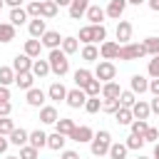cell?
Segmentation results:
<instances>
[{
  "instance_id": "1",
  "label": "cell",
  "mask_w": 159,
  "mask_h": 159,
  "mask_svg": "<svg viewBox=\"0 0 159 159\" xmlns=\"http://www.w3.org/2000/svg\"><path fill=\"white\" fill-rule=\"evenodd\" d=\"M47 62H50V72L57 75V77H65V75L70 72V60H67V55H65L60 47H57V50H50Z\"/></svg>"
},
{
  "instance_id": "2",
  "label": "cell",
  "mask_w": 159,
  "mask_h": 159,
  "mask_svg": "<svg viewBox=\"0 0 159 159\" xmlns=\"http://www.w3.org/2000/svg\"><path fill=\"white\" fill-rule=\"evenodd\" d=\"M109 147H112V134H109L107 129L94 132V137H92V142H89V152H92L94 157H104V154L109 152Z\"/></svg>"
},
{
  "instance_id": "3",
  "label": "cell",
  "mask_w": 159,
  "mask_h": 159,
  "mask_svg": "<svg viewBox=\"0 0 159 159\" xmlns=\"http://www.w3.org/2000/svg\"><path fill=\"white\" fill-rule=\"evenodd\" d=\"M144 55H147V50H144L142 42H127V45H119V55H117V60L132 62V60H139V57H144Z\"/></svg>"
},
{
  "instance_id": "4",
  "label": "cell",
  "mask_w": 159,
  "mask_h": 159,
  "mask_svg": "<svg viewBox=\"0 0 159 159\" xmlns=\"http://www.w3.org/2000/svg\"><path fill=\"white\" fill-rule=\"evenodd\" d=\"M114 77H117V67H114L109 60L97 62V67H94V80H99V82L104 84V82H114Z\"/></svg>"
},
{
  "instance_id": "5",
  "label": "cell",
  "mask_w": 159,
  "mask_h": 159,
  "mask_svg": "<svg viewBox=\"0 0 159 159\" xmlns=\"http://www.w3.org/2000/svg\"><path fill=\"white\" fill-rule=\"evenodd\" d=\"M65 102H67V107H72V109H80V107H84V102H87V94H84V89L75 87V89H67V97H65Z\"/></svg>"
},
{
  "instance_id": "6",
  "label": "cell",
  "mask_w": 159,
  "mask_h": 159,
  "mask_svg": "<svg viewBox=\"0 0 159 159\" xmlns=\"http://www.w3.org/2000/svg\"><path fill=\"white\" fill-rule=\"evenodd\" d=\"M92 137H94L92 127L82 124V127H75V129H72V134H70L67 139H72V142H77V144H84V142H92Z\"/></svg>"
},
{
  "instance_id": "7",
  "label": "cell",
  "mask_w": 159,
  "mask_h": 159,
  "mask_svg": "<svg viewBox=\"0 0 159 159\" xmlns=\"http://www.w3.org/2000/svg\"><path fill=\"white\" fill-rule=\"evenodd\" d=\"M117 55H119V42H112V40H104L102 45H99V57L102 60H117Z\"/></svg>"
},
{
  "instance_id": "8",
  "label": "cell",
  "mask_w": 159,
  "mask_h": 159,
  "mask_svg": "<svg viewBox=\"0 0 159 159\" xmlns=\"http://www.w3.org/2000/svg\"><path fill=\"white\" fill-rule=\"evenodd\" d=\"M45 99H47V92H42L40 87L27 89V94H25V102H27L30 107H45Z\"/></svg>"
},
{
  "instance_id": "9",
  "label": "cell",
  "mask_w": 159,
  "mask_h": 159,
  "mask_svg": "<svg viewBox=\"0 0 159 159\" xmlns=\"http://www.w3.org/2000/svg\"><path fill=\"white\" fill-rule=\"evenodd\" d=\"M127 10V0H109V5L104 7V15L112 17V20H119Z\"/></svg>"
},
{
  "instance_id": "10",
  "label": "cell",
  "mask_w": 159,
  "mask_h": 159,
  "mask_svg": "<svg viewBox=\"0 0 159 159\" xmlns=\"http://www.w3.org/2000/svg\"><path fill=\"white\" fill-rule=\"evenodd\" d=\"M84 17L89 20V25H104V7H99V5H89L87 7V12H84Z\"/></svg>"
},
{
  "instance_id": "11",
  "label": "cell",
  "mask_w": 159,
  "mask_h": 159,
  "mask_svg": "<svg viewBox=\"0 0 159 159\" xmlns=\"http://www.w3.org/2000/svg\"><path fill=\"white\" fill-rule=\"evenodd\" d=\"M27 32H30V37L40 40V37L47 32V25H45V20H42V17H32V20L27 22Z\"/></svg>"
},
{
  "instance_id": "12",
  "label": "cell",
  "mask_w": 159,
  "mask_h": 159,
  "mask_svg": "<svg viewBox=\"0 0 159 159\" xmlns=\"http://www.w3.org/2000/svg\"><path fill=\"white\" fill-rule=\"evenodd\" d=\"M117 40H119V45H127L132 40V22L129 20H117Z\"/></svg>"
},
{
  "instance_id": "13",
  "label": "cell",
  "mask_w": 159,
  "mask_h": 159,
  "mask_svg": "<svg viewBox=\"0 0 159 159\" xmlns=\"http://www.w3.org/2000/svg\"><path fill=\"white\" fill-rule=\"evenodd\" d=\"M40 42H42V47H47V50H57V47L62 45V35L55 32V30H47V32L40 37Z\"/></svg>"
},
{
  "instance_id": "14",
  "label": "cell",
  "mask_w": 159,
  "mask_h": 159,
  "mask_svg": "<svg viewBox=\"0 0 159 159\" xmlns=\"http://www.w3.org/2000/svg\"><path fill=\"white\" fill-rule=\"evenodd\" d=\"M129 87H132L134 94H144V92H149V80H147L144 75H132Z\"/></svg>"
},
{
  "instance_id": "15",
  "label": "cell",
  "mask_w": 159,
  "mask_h": 159,
  "mask_svg": "<svg viewBox=\"0 0 159 159\" xmlns=\"http://www.w3.org/2000/svg\"><path fill=\"white\" fill-rule=\"evenodd\" d=\"M87 7H89V0H72L67 10H70V17L72 20H80V17H84Z\"/></svg>"
},
{
  "instance_id": "16",
  "label": "cell",
  "mask_w": 159,
  "mask_h": 159,
  "mask_svg": "<svg viewBox=\"0 0 159 159\" xmlns=\"http://www.w3.org/2000/svg\"><path fill=\"white\" fill-rule=\"evenodd\" d=\"M12 70H15V75H20V72H30V70H32V57H27L25 52L17 55V57L12 60Z\"/></svg>"
},
{
  "instance_id": "17",
  "label": "cell",
  "mask_w": 159,
  "mask_h": 159,
  "mask_svg": "<svg viewBox=\"0 0 159 159\" xmlns=\"http://www.w3.org/2000/svg\"><path fill=\"white\" fill-rule=\"evenodd\" d=\"M65 97H67V87H65L62 82H52L50 89H47V99H52V102H62Z\"/></svg>"
},
{
  "instance_id": "18",
  "label": "cell",
  "mask_w": 159,
  "mask_h": 159,
  "mask_svg": "<svg viewBox=\"0 0 159 159\" xmlns=\"http://www.w3.org/2000/svg\"><path fill=\"white\" fill-rule=\"evenodd\" d=\"M149 114H152V109H149V102H144V99H137V102L132 104V117H134V119H149Z\"/></svg>"
},
{
  "instance_id": "19",
  "label": "cell",
  "mask_w": 159,
  "mask_h": 159,
  "mask_svg": "<svg viewBox=\"0 0 159 159\" xmlns=\"http://www.w3.org/2000/svg\"><path fill=\"white\" fill-rule=\"evenodd\" d=\"M57 119H60V114H57V109H55L52 104L40 107V122H42V124H55Z\"/></svg>"
},
{
  "instance_id": "20",
  "label": "cell",
  "mask_w": 159,
  "mask_h": 159,
  "mask_svg": "<svg viewBox=\"0 0 159 159\" xmlns=\"http://www.w3.org/2000/svg\"><path fill=\"white\" fill-rule=\"evenodd\" d=\"M7 137H10V139H7L10 144H15V147H25V144H27V137H30V132H25L22 127H15V129H12Z\"/></svg>"
},
{
  "instance_id": "21",
  "label": "cell",
  "mask_w": 159,
  "mask_h": 159,
  "mask_svg": "<svg viewBox=\"0 0 159 159\" xmlns=\"http://www.w3.org/2000/svg\"><path fill=\"white\" fill-rule=\"evenodd\" d=\"M27 144H30V147H35V149L40 152L42 147H47V134H45L42 129H35V132H30V137H27Z\"/></svg>"
},
{
  "instance_id": "22",
  "label": "cell",
  "mask_w": 159,
  "mask_h": 159,
  "mask_svg": "<svg viewBox=\"0 0 159 159\" xmlns=\"http://www.w3.org/2000/svg\"><path fill=\"white\" fill-rule=\"evenodd\" d=\"M15 84L27 92V89L35 87V75H32V72H20V75H15Z\"/></svg>"
},
{
  "instance_id": "23",
  "label": "cell",
  "mask_w": 159,
  "mask_h": 159,
  "mask_svg": "<svg viewBox=\"0 0 159 159\" xmlns=\"http://www.w3.org/2000/svg\"><path fill=\"white\" fill-rule=\"evenodd\" d=\"M119 92H122V87L117 82H104L99 94H102V99H119Z\"/></svg>"
},
{
  "instance_id": "24",
  "label": "cell",
  "mask_w": 159,
  "mask_h": 159,
  "mask_svg": "<svg viewBox=\"0 0 159 159\" xmlns=\"http://www.w3.org/2000/svg\"><path fill=\"white\" fill-rule=\"evenodd\" d=\"M75 127H77V124H75L72 119H67V117H60V119L55 122V132H57V134H62V137H70Z\"/></svg>"
},
{
  "instance_id": "25",
  "label": "cell",
  "mask_w": 159,
  "mask_h": 159,
  "mask_svg": "<svg viewBox=\"0 0 159 159\" xmlns=\"http://www.w3.org/2000/svg\"><path fill=\"white\" fill-rule=\"evenodd\" d=\"M40 52H42V42H40V40H35V37L25 40V55H27V57L37 60V57H40Z\"/></svg>"
},
{
  "instance_id": "26",
  "label": "cell",
  "mask_w": 159,
  "mask_h": 159,
  "mask_svg": "<svg viewBox=\"0 0 159 159\" xmlns=\"http://www.w3.org/2000/svg\"><path fill=\"white\" fill-rule=\"evenodd\" d=\"M30 72H32L35 77H40V80H42V77H47V75H50V62L37 57V60H32V70H30Z\"/></svg>"
},
{
  "instance_id": "27",
  "label": "cell",
  "mask_w": 159,
  "mask_h": 159,
  "mask_svg": "<svg viewBox=\"0 0 159 159\" xmlns=\"http://www.w3.org/2000/svg\"><path fill=\"white\" fill-rule=\"evenodd\" d=\"M27 22V10L25 7H12L10 10V25L17 27V25H25Z\"/></svg>"
},
{
  "instance_id": "28",
  "label": "cell",
  "mask_w": 159,
  "mask_h": 159,
  "mask_svg": "<svg viewBox=\"0 0 159 159\" xmlns=\"http://www.w3.org/2000/svg\"><path fill=\"white\" fill-rule=\"evenodd\" d=\"M60 50H62L65 55H75V52L80 50V40H77V37H72V35H67V37H62Z\"/></svg>"
},
{
  "instance_id": "29",
  "label": "cell",
  "mask_w": 159,
  "mask_h": 159,
  "mask_svg": "<svg viewBox=\"0 0 159 159\" xmlns=\"http://www.w3.org/2000/svg\"><path fill=\"white\" fill-rule=\"evenodd\" d=\"M57 10H60V7H57L52 0H42V2H40V17H45V20L55 17V15H57Z\"/></svg>"
},
{
  "instance_id": "30",
  "label": "cell",
  "mask_w": 159,
  "mask_h": 159,
  "mask_svg": "<svg viewBox=\"0 0 159 159\" xmlns=\"http://www.w3.org/2000/svg\"><path fill=\"white\" fill-rule=\"evenodd\" d=\"M114 119H117V124H122V127H129V124L134 122L132 109H127V107H119V109L114 112Z\"/></svg>"
},
{
  "instance_id": "31",
  "label": "cell",
  "mask_w": 159,
  "mask_h": 159,
  "mask_svg": "<svg viewBox=\"0 0 159 159\" xmlns=\"http://www.w3.org/2000/svg\"><path fill=\"white\" fill-rule=\"evenodd\" d=\"M65 142H67V137H62V134H57V132L47 134V147L55 149V152H62V149H65Z\"/></svg>"
},
{
  "instance_id": "32",
  "label": "cell",
  "mask_w": 159,
  "mask_h": 159,
  "mask_svg": "<svg viewBox=\"0 0 159 159\" xmlns=\"http://www.w3.org/2000/svg\"><path fill=\"white\" fill-rule=\"evenodd\" d=\"M80 55H82L84 62H97V60H99V47H97V45H84Z\"/></svg>"
},
{
  "instance_id": "33",
  "label": "cell",
  "mask_w": 159,
  "mask_h": 159,
  "mask_svg": "<svg viewBox=\"0 0 159 159\" xmlns=\"http://www.w3.org/2000/svg\"><path fill=\"white\" fill-rule=\"evenodd\" d=\"M127 152H129V149H127L122 142H112V147H109L107 154H109V159H127Z\"/></svg>"
},
{
  "instance_id": "34",
  "label": "cell",
  "mask_w": 159,
  "mask_h": 159,
  "mask_svg": "<svg viewBox=\"0 0 159 159\" xmlns=\"http://www.w3.org/2000/svg\"><path fill=\"white\" fill-rule=\"evenodd\" d=\"M12 40H15V27H12L10 22H0V42L7 45V42H12Z\"/></svg>"
},
{
  "instance_id": "35",
  "label": "cell",
  "mask_w": 159,
  "mask_h": 159,
  "mask_svg": "<svg viewBox=\"0 0 159 159\" xmlns=\"http://www.w3.org/2000/svg\"><path fill=\"white\" fill-rule=\"evenodd\" d=\"M92 77H94V75H92L89 70H84V67H82V70H77V72H75V87L84 89V84H87V82H89Z\"/></svg>"
},
{
  "instance_id": "36",
  "label": "cell",
  "mask_w": 159,
  "mask_h": 159,
  "mask_svg": "<svg viewBox=\"0 0 159 159\" xmlns=\"http://www.w3.org/2000/svg\"><path fill=\"white\" fill-rule=\"evenodd\" d=\"M12 82H15V70L0 65V84H2V87H10Z\"/></svg>"
},
{
  "instance_id": "37",
  "label": "cell",
  "mask_w": 159,
  "mask_h": 159,
  "mask_svg": "<svg viewBox=\"0 0 159 159\" xmlns=\"http://www.w3.org/2000/svg\"><path fill=\"white\" fill-rule=\"evenodd\" d=\"M137 102V94L132 92V89H122L119 92V107H127V109H132V104Z\"/></svg>"
},
{
  "instance_id": "38",
  "label": "cell",
  "mask_w": 159,
  "mask_h": 159,
  "mask_svg": "<svg viewBox=\"0 0 159 159\" xmlns=\"http://www.w3.org/2000/svg\"><path fill=\"white\" fill-rule=\"evenodd\" d=\"M99 92H102V82L92 77V80L84 84V94H87V97H99Z\"/></svg>"
},
{
  "instance_id": "39",
  "label": "cell",
  "mask_w": 159,
  "mask_h": 159,
  "mask_svg": "<svg viewBox=\"0 0 159 159\" xmlns=\"http://www.w3.org/2000/svg\"><path fill=\"white\" fill-rule=\"evenodd\" d=\"M104 40H107V27H104V25H92V45H94V42L102 45Z\"/></svg>"
},
{
  "instance_id": "40",
  "label": "cell",
  "mask_w": 159,
  "mask_h": 159,
  "mask_svg": "<svg viewBox=\"0 0 159 159\" xmlns=\"http://www.w3.org/2000/svg\"><path fill=\"white\" fill-rule=\"evenodd\" d=\"M84 109H87L89 114H97V112H102V99H99V97H87V102H84Z\"/></svg>"
},
{
  "instance_id": "41",
  "label": "cell",
  "mask_w": 159,
  "mask_h": 159,
  "mask_svg": "<svg viewBox=\"0 0 159 159\" xmlns=\"http://www.w3.org/2000/svg\"><path fill=\"white\" fill-rule=\"evenodd\" d=\"M142 45H144L147 55H152V57H154V55H159V37H147Z\"/></svg>"
},
{
  "instance_id": "42",
  "label": "cell",
  "mask_w": 159,
  "mask_h": 159,
  "mask_svg": "<svg viewBox=\"0 0 159 159\" xmlns=\"http://www.w3.org/2000/svg\"><path fill=\"white\" fill-rule=\"evenodd\" d=\"M132 134H137V137H144V132L149 129V124H147V119H134L132 124Z\"/></svg>"
},
{
  "instance_id": "43",
  "label": "cell",
  "mask_w": 159,
  "mask_h": 159,
  "mask_svg": "<svg viewBox=\"0 0 159 159\" xmlns=\"http://www.w3.org/2000/svg\"><path fill=\"white\" fill-rule=\"evenodd\" d=\"M124 147H127V149L139 152V149L144 147V139H142V137H137V134H129V137H127V142H124Z\"/></svg>"
},
{
  "instance_id": "44",
  "label": "cell",
  "mask_w": 159,
  "mask_h": 159,
  "mask_svg": "<svg viewBox=\"0 0 159 159\" xmlns=\"http://www.w3.org/2000/svg\"><path fill=\"white\" fill-rule=\"evenodd\" d=\"M12 129H15V122L10 117H0V137H7Z\"/></svg>"
},
{
  "instance_id": "45",
  "label": "cell",
  "mask_w": 159,
  "mask_h": 159,
  "mask_svg": "<svg viewBox=\"0 0 159 159\" xmlns=\"http://www.w3.org/2000/svg\"><path fill=\"white\" fill-rule=\"evenodd\" d=\"M147 72H149V77H152V80H157V77H159V55H154V57L149 60Z\"/></svg>"
},
{
  "instance_id": "46",
  "label": "cell",
  "mask_w": 159,
  "mask_h": 159,
  "mask_svg": "<svg viewBox=\"0 0 159 159\" xmlns=\"http://www.w3.org/2000/svg\"><path fill=\"white\" fill-rule=\"evenodd\" d=\"M77 40L84 42V45H92V25H84V27L80 30V35H77Z\"/></svg>"
},
{
  "instance_id": "47",
  "label": "cell",
  "mask_w": 159,
  "mask_h": 159,
  "mask_svg": "<svg viewBox=\"0 0 159 159\" xmlns=\"http://www.w3.org/2000/svg\"><path fill=\"white\" fill-rule=\"evenodd\" d=\"M117 109H119V99H102V112L114 114Z\"/></svg>"
},
{
  "instance_id": "48",
  "label": "cell",
  "mask_w": 159,
  "mask_h": 159,
  "mask_svg": "<svg viewBox=\"0 0 159 159\" xmlns=\"http://www.w3.org/2000/svg\"><path fill=\"white\" fill-rule=\"evenodd\" d=\"M37 149L35 147H30V144H25V147H20V159H37Z\"/></svg>"
},
{
  "instance_id": "49",
  "label": "cell",
  "mask_w": 159,
  "mask_h": 159,
  "mask_svg": "<svg viewBox=\"0 0 159 159\" xmlns=\"http://www.w3.org/2000/svg\"><path fill=\"white\" fill-rule=\"evenodd\" d=\"M142 139H144V144H147V142H154V144H157V142H159V129H157V127H149Z\"/></svg>"
},
{
  "instance_id": "50",
  "label": "cell",
  "mask_w": 159,
  "mask_h": 159,
  "mask_svg": "<svg viewBox=\"0 0 159 159\" xmlns=\"http://www.w3.org/2000/svg\"><path fill=\"white\" fill-rule=\"evenodd\" d=\"M40 2H42V0H32V2L25 7V10H27V17H40Z\"/></svg>"
},
{
  "instance_id": "51",
  "label": "cell",
  "mask_w": 159,
  "mask_h": 159,
  "mask_svg": "<svg viewBox=\"0 0 159 159\" xmlns=\"http://www.w3.org/2000/svg\"><path fill=\"white\" fill-rule=\"evenodd\" d=\"M10 112H12V104L10 102H0V117H10Z\"/></svg>"
},
{
  "instance_id": "52",
  "label": "cell",
  "mask_w": 159,
  "mask_h": 159,
  "mask_svg": "<svg viewBox=\"0 0 159 159\" xmlns=\"http://www.w3.org/2000/svg\"><path fill=\"white\" fill-rule=\"evenodd\" d=\"M149 92H152L154 97H159V77H157V80H149Z\"/></svg>"
},
{
  "instance_id": "53",
  "label": "cell",
  "mask_w": 159,
  "mask_h": 159,
  "mask_svg": "<svg viewBox=\"0 0 159 159\" xmlns=\"http://www.w3.org/2000/svg\"><path fill=\"white\" fill-rule=\"evenodd\" d=\"M60 159H80V154H77V152H72V149H62Z\"/></svg>"
},
{
  "instance_id": "54",
  "label": "cell",
  "mask_w": 159,
  "mask_h": 159,
  "mask_svg": "<svg viewBox=\"0 0 159 159\" xmlns=\"http://www.w3.org/2000/svg\"><path fill=\"white\" fill-rule=\"evenodd\" d=\"M0 102H10V87L0 84Z\"/></svg>"
},
{
  "instance_id": "55",
  "label": "cell",
  "mask_w": 159,
  "mask_h": 159,
  "mask_svg": "<svg viewBox=\"0 0 159 159\" xmlns=\"http://www.w3.org/2000/svg\"><path fill=\"white\" fill-rule=\"evenodd\" d=\"M149 109H152L154 114H159V97H154V99L149 102Z\"/></svg>"
},
{
  "instance_id": "56",
  "label": "cell",
  "mask_w": 159,
  "mask_h": 159,
  "mask_svg": "<svg viewBox=\"0 0 159 159\" xmlns=\"http://www.w3.org/2000/svg\"><path fill=\"white\" fill-rule=\"evenodd\" d=\"M52 2H55L57 7H70V2H72V0H52Z\"/></svg>"
},
{
  "instance_id": "57",
  "label": "cell",
  "mask_w": 159,
  "mask_h": 159,
  "mask_svg": "<svg viewBox=\"0 0 159 159\" xmlns=\"http://www.w3.org/2000/svg\"><path fill=\"white\" fill-rule=\"evenodd\" d=\"M5 5H10V7H22V0H5Z\"/></svg>"
},
{
  "instance_id": "58",
  "label": "cell",
  "mask_w": 159,
  "mask_h": 159,
  "mask_svg": "<svg viewBox=\"0 0 159 159\" xmlns=\"http://www.w3.org/2000/svg\"><path fill=\"white\" fill-rule=\"evenodd\" d=\"M147 5H149L154 12H159V0H147Z\"/></svg>"
},
{
  "instance_id": "59",
  "label": "cell",
  "mask_w": 159,
  "mask_h": 159,
  "mask_svg": "<svg viewBox=\"0 0 159 159\" xmlns=\"http://www.w3.org/2000/svg\"><path fill=\"white\" fill-rule=\"evenodd\" d=\"M144 2H147V0H127V5H137V7L144 5Z\"/></svg>"
},
{
  "instance_id": "60",
  "label": "cell",
  "mask_w": 159,
  "mask_h": 159,
  "mask_svg": "<svg viewBox=\"0 0 159 159\" xmlns=\"http://www.w3.org/2000/svg\"><path fill=\"white\" fill-rule=\"evenodd\" d=\"M154 159H159V142L154 144Z\"/></svg>"
},
{
  "instance_id": "61",
  "label": "cell",
  "mask_w": 159,
  "mask_h": 159,
  "mask_svg": "<svg viewBox=\"0 0 159 159\" xmlns=\"http://www.w3.org/2000/svg\"><path fill=\"white\" fill-rule=\"evenodd\" d=\"M137 159H149V157H144V154H139V157H137Z\"/></svg>"
},
{
  "instance_id": "62",
  "label": "cell",
  "mask_w": 159,
  "mask_h": 159,
  "mask_svg": "<svg viewBox=\"0 0 159 159\" xmlns=\"http://www.w3.org/2000/svg\"><path fill=\"white\" fill-rule=\"evenodd\" d=\"M5 159H20V157H5Z\"/></svg>"
},
{
  "instance_id": "63",
  "label": "cell",
  "mask_w": 159,
  "mask_h": 159,
  "mask_svg": "<svg viewBox=\"0 0 159 159\" xmlns=\"http://www.w3.org/2000/svg\"><path fill=\"white\" fill-rule=\"evenodd\" d=\"M2 5H5V0H0V10H2Z\"/></svg>"
},
{
  "instance_id": "64",
  "label": "cell",
  "mask_w": 159,
  "mask_h": 159,
  "mask_svg": "<svg viewBox=\"0 0 159 159\" xmlns=\"http://www.w3.org/2000/svg\"><path fill=\"white\" fill-rule=\"evenodd\" d=\"M0 139H2V137H0Z\"/></svg>"
}]
</instances>
